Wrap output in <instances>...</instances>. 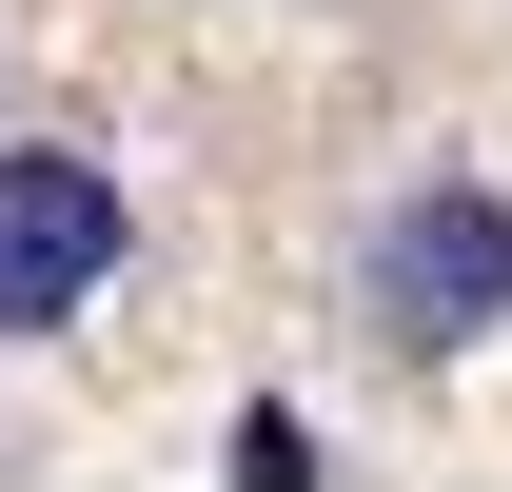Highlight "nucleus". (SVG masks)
Returning a JSON list of instances; mask_svg holds the SVG:
<instances>
[{
  "instance_id": "obj_1",
  "label": "nucleus",
  "mask_w": 512,
  "mask_h": 492,
  "mask_svg": "<svg viewBox=\"0 0 512 492\" xmlns=\"http://www.w3.org/2000/svg\"><path fill=\"white\" fill-rule=\"evenodd\" d=\"M355 315L375 335H493L512 315V197H473V178H434V197H394L375 237H355Z\"/></svg>"
},
{
  "instance_id": "obj_2",
  "label": "nucleus",
  "mask_w": 512,
  "mask_h": 492,
  "mask_svg": "<svg viewBox=\"0 0 512 492\" xmlns=\"http://www.w3.org/2000/svg\"><path fill=\"white\" fill-rule=\"evenodd\" d=\"M99 276H119V178L60 158V138H40V158H0V335H60Z\"/></svg>"
},
{
  "instance_id": "obj_3",
  "label": "nucleus",
  "mask_w": 512,
  "mask_h": 492,
  "mask_svg": "<svg viewBox=\"0 0 512 492\" xmlns=\"http://www.w3.org/2000/svg\"><path fill=\"white\" fill-rule=\"evenodd\" d=\"M237 473H256V492H296V473H316V414H276V394H256V414H237Z\"/></svg>"
}]
</instances>
